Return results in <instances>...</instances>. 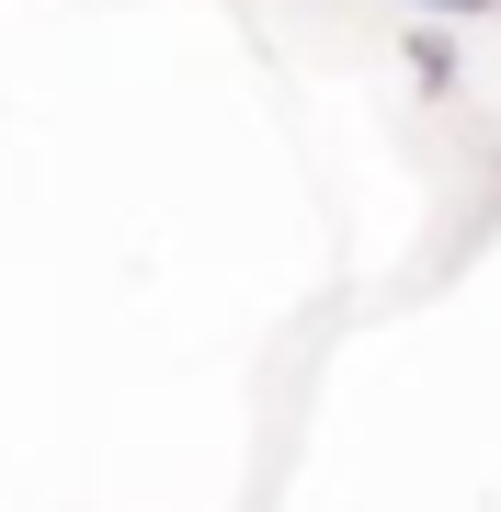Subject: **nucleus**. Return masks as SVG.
Masks as SVG:
<instances>
[{"mask_svg":"<svg viewBox=\"0 0 501 512\" xmlns=\"http://www.w3.org/2000/svg\"><path fill=\"white\" fill-rule=\"evenodd\" d=\"M422 12H445V23H456V12H490V0H422Z\"/></svg>","mask_w":501,"mask_h":512,"instance_id":"f257e3e1","label":"nucleus"}]
</instances>
